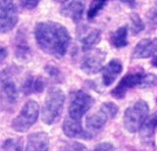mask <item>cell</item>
I'll use <instances>...</instances> for the list:
<instances>
[{"mask_svg": "<svg viewBox=\"0 0 157 151\" xmlns=\"http://www.w3.org/2000/svg\"><path fill=\"white\" fill-rule=\"evenodd\" d=\"M60 151H86V147L80 142H70L67 143L60 149Z\"/></svg>", "mask_w": 157, "mask_h": 151, "instance_id": "24", "label": "cell"}, {"mask_svg": "<svg viewBox=\"0 0 157 151\" xmlns=\"http://www.w3.org/2000/svg\"><path fill=\"white\" fill-rule=\"evenodd\" d=\"M149 107L144 100H139L127 108L124 113V126L129 133H136L148 116Z\"/></svg>", "mask_w": 157, "mask_h": 151, "instance_id": "4", "label": "cell"}, {"mask_svg": "<svg viewBox=\"0 0 157 151\" xmlns=\"http://www.w3.org/2000/svg\"><path fill=\"white\" fill-rule=\"evenodd\" d=\"M123 71V65L122 63L117 60L113 59L109 61L102 68V82L105 86L111 85L113 82L116 81L121 73Z\"/></svg>", "mask_w": 157, "mask_h": 151, "instance_id": "15", "label": "cell"}, {"mask_svg": "<svg viewBox=\"0 0 157 151\" xmlns=\"http://www.w3.org/2000/svg\"><path fill=\"white\" fill-rule=\"evenodd\" d=\"M82 58L81 70L86 75H95L102 70L106 53L101 49H92Z\"/></svg>", "mask_w": 157, "mask_h": 151, "instance_id": "8", "label": "cell"}, {"mask_svg": "<svg viewBox=\"0 0 157 151\" xmlns=\"http://www.w3.org/2000/svg\"><path fill=\"white\" fill-rule=\"evenodd\" d=\"M151 64L153 65L154 67H156V68H157V56L153 57V59L151 60Z\"/></svg>", "mask_w": 157, "mask_h": 151, "instance_id": "31", "label": "cell"}, {"mask_svg": "<svg viewBox=\"0 0 157 151\" xmlns=\"http://www.w3.org/2000/svg\"><path fill=\"white\" fill-rule=\"evenodd\" d=\"M45 87V81L40 77L29 76L22 85V91L25 95L40 93Z\"/></svg>", "mask_w": 157, "mask_h": 151, "instance_id": "16", "label": "cell"}, {"mask_svg": "<svg viewBox=\"0 0 157 151\" xmlns=\"http://www.w3.org/2000/svg\"><path fill=\"white\" fill-rule=\"evenodd\" d=\"M120 1L123 2V3H126V4H128V5H130L132 7H134L135 4H136V0H120Z\"/></svg>", "mask_w": 157, "mask_h": 151, "instance_id": "30", "label": "cell"}, {"mask_svg": "<svg viewBox=\"0 0 157 151\" xmlns=\"http://www.w3.org/2000/svg\"><path fill=\"white\" fill-rule=\"evenodd\" d=\"M101 108L106 112V114L108 115L110 119L115 118L118 114V111H119V108L118 106L113 103V102H106V103H103L101 105Z\"/></svg>", "mask_w": 157, "mask_h": 151, "instance_id": "23", "label": "cell"}, {"mask_svg": "<svg viewBox=\"0 0 157 151\" xmlns=\"http://www.w3.org/2000/svg\"><path fill=\"white\" fill-rule=\"evenodd\" d=\"M110 43L115 48H123L128 45V28L123 26L118 28L110 36Z\"/></svg>", "mask_w": 157, "mask_h": 151, "instance_id": "19", "label": "cell"}, {"mask_svg": "<svg viewBox=\"0 0 157 151\" xmlns=\"http://www.w3.org/2000/svg\"><path fill=\"white\" fill-rule=\"evenodd\" d=\"M86 8V0H72L64 4L61 8V15L71 19L74 23H78L82 18Z\"/></svg>", "mask_w": 157, "mask_h": 151, "instance_id": "12", "label": "cell"}, {"mask_svg": "<svg viewBox=\"0 0 157 151\" xmlns=\"http://www.w3.org/2000/svg\"><path fill=\"white\" fill-rule=\"evenodd\" d=\"M113 149H114V147H113V145L111 143L102 142V143L97 144L93 151H113Z\"/></svg>", "mask_w": 157, "mask_h": 151, "instance_id": "27", "label": "cell"}, {"mask_svg": "<svg viewBox=\"0 0 157 151\" xmlns=\"http://www.w3.org/2000/svg\"><path fill=\"white\" fill-rule=\"evenodd\" d=\"M100 40H101V32L99 30H92L85 37H82V40L81 41L82 51L87 52L92 50Z\"/></svg>", "mask_w": 157, "mask_h": 151, "instance_id": "20", "label": "cell"}, {"mask_svg": "<svg viewBox=\"0 0 157 151\" xmlns=\"http://www.w3.org/2000/svg\"><path fill=\"white\" fill-rule=\"evenodd\" d=\"M34 37L38 47L57 59L66 55L71 36L63 25L55 22H41L34 28Z\"/></svg>", "mask_w": 157, "mask_h": 151, "instance_id": "1", "label": "cell"}, {"mask_svg": "<svg viewBox=\"0 0 157 151\" xmlns=\"http://www.w3.org/2000/svg\"><path fill=\"white\" fill-rule=\"evenodd\" d=\"M106 3H107V0H92V2L90 3V6L88 8V11H87L88 20L94 19L98 15V13L105 7Z\"/></svg>", "mask_w": 157, "mask_h": 151, "instance_id": "22", "label": "cell"}, {"mask_svg": "<svg viewBox=\"0 0 157 151\" xmlns=\"http://www.w3.org/2000/svg\"><path fill=\"white\" fill-rule=\"evenodd\" d=\"M157 77L152 74L144 73H129L122 77L114 89L111 90V95L116 99L125 98L127 92L132 89H146L156 85Z\"/></svg>", "mask_w": 157, "mask_h": 151, "instance_id": "2", "label": "cell"}, {"mask_svg": "<svg viewBox=\"0 0 157 151\" xmlns=\"http://www.w3.org/2000/svg\"><path fill=\"white\" fill-rule=\"evenodd\" d=\"M56 3H59V4H66L67 2H69L70 0H54Z\"/></svg>", "mask_w": 157, "mask_h": 151, "instance_id": "32", "label": "cell"}, {"mask_svg": "<svg viewBox=\"0 0 157 151\" xmlns=\"http://www.w3.org/2000/svg\"><path fill=\"white\" fill-rule=\"evenodd\" d=\"M108 119H110V118L106 114V112L102 108H100L99 111L95 112V113H92L91 115L86 117V126L88 130H98L105 126Z\"/></svg>", "mask_w": 157, "mask_h": 151, "instance_id": "17", "label": "cell"}, {"mask_svg": "<svg viewBox=\"0 0 157 151\" xmlns=\"http://www.w3.org/2000/svg\"><path fill=\"white\" fill-rule=\"evenodd\" d=\"M131 33L132 36L139 35L140 32L144 30V21L141 20L139 14L132 13L131 14Z\"/></svg>", "mask_w": 157, "mask_h": 151, "instance_id": "21", "label": "cell"}, {"mask_svg": "<svg viewBox=\"0 0 157 151\" xmlns=\"http://www.w3.org/2000/svg\"><path fill=\"white\" fill-rule=\"evenodd\" d=\"M157 126V113H154L150 116H147V118L144 122V124L140 126V138L144 142H149L152 140L154 135V130Z\"/></svg>", "mask_w": 157, "mask_h": 151, "instance_id": "18", "label": "cell"}, {"mask_svg": "<svg viewBox=\"0 0 157 151\" xmlns=\"http://www.w3.org/2000/svg\"><path fill=\"white\" fill-rule=\"evenodd\" d=\"M7 56H8L7 49L4 46L0 45V65H1L2 63L5 61V59L7 58Z\"/></svg>", "mask_w": 157, "mask_h": 151, "instance_id": "29", "label": "cell"}, {"mask_svg": "<svg viewBox=\"0 0 157 151\" xmlns=\"http://www.w3.org/2000/svg\"><path fill=\"white\" fill-rule=\"evenodd\" d=\"M93 104H94V98L90 94L82 90L73 92L69 102L68 117L74 120L81 121L86 112L90 110Z\"/></svg>", "mask_w": 157, "mask_h": 151, "instance_id": "6", "label": "cell"}, {"mask_svg": "<svg viewBox=\"0 0 157 151\" xmlns=\"http://www.w3.org/2000/svg\"><path fill=\"white\" fill-rule=\"evenodd\" d=\"M18 7L15 0H0V33H7L17 26Z\"/></svg>", "mask_w": 157, "mask_h": 151, "instance_id": "7", "label": "cell"}, {"mask_svg": "<svg viewBox=\"0 0 157 151\" xmlns=\"http://www.w3.org/2000/svg\"><path fill=\"white\" fill-rule=\"evenodd\" d=\"M41 0H20L21 6L26 10H33L36 8Z\"/></svg>", "mask_w": 157, "mask_h": 151, "instance_id": "25", "label": "cell"}, {"mask_svg": "<svg viewBox=\"0 0 157 151\" xmlns=\"http://www.w3.org/2000/svg\"><path fill=\"white\" fill-rule=\"evenodd\" d=\"M14 54L20 61H27L32 56V49L29 45L26 33L20 31L15 38L14 42Z\"/></svg>", "mask_w": 157, "mask_h": 151, "instance_id": "13", "label": "cell"}, {"mask_svg": "<svg viewBox=\"0 0 157 151\" xmlns=\"http://www.w3.org/2000/svg\"><path fill=\"white\" fill-rule=\"evenodd\" d=\"M65 99V93L59 87L53 86L47 90L41 112V120L44 124L53 125L57 123L62 115Z\"/></svg>", "mask_w": 157, "mask_h": 151, "instance_id": "3", "label": "cell"}, {"mask_svg": "<svg viewBox=\"0 0 157 151\" xmlns=\"http://www.w3.org/2000/svg\"><path fill=\"white\" fill-rule=\"evenodd\" d=\"M39 106L34 100H29L24 105L19 115L12 121V129L17 133L23 134L28 131L37 121Z\"/></svg>", "mask_w": 157, "mask_h": 151, "instance_id": "5", "label": "cell"}, {"mask_svg": "<svg viewBox=\"0 0 157 151\" xmlns=\"http://www.w3.org/2000/svg\"><path fill=\"white\" fill-rule=\"evenodd\" d=\"M19 98V91L12 81H5L0 89V104L3 110L11 112L16 106Z\"/></svg>", "mask_w": 157, "mask_h": 151, "instance_id": "9", "label": "cell"}, {"mask_svg": "<svg viewBox=\"0 0 157 151\" xmlns=\"http://www.w3.org/2000/svg\"><path fill=\"white\" fill-rule=\"evenodd\" d=\"M45 71L47 74L50 76V77H60V71H59L56 67L54 66H46L45 67Z\"/></svg>", "mask_w": 157, "mask_h": 151, "instance_id": "28", "label": "cell"}, {"mask_svg": "<svg viewBox=\"0 0 157 151\" xmlns=\"http://www.w3.org/2000/svg\"><path fill=\"white\" fill-rule=\"evenodd\" d=\"M148 21L151 26H157V0L148 13Z\"/></svg>", "mask_w": 157, "mask_h": 151, "instance_id": "26", "label": "cell"}, {"mask_svg": "<svg viewBox=\"0 0 157 151\" xmlns=\"http://www.w3.org/2000/svg\"><path fill=\"white\" fill-rule=\"evenodd\" d=\"M49 136L46 133L38 131L28 136L26 151H48Z\"/></svg>", "mask_w": 157, "mask_h": 151, "instance_id": "14", "label": "cell"}, {"mask_svg": "<svg viewBox=\"0 0 157 151\" xmlns=\"http://www.w3.org/2000/svg\"><path fill=\"white\" fill-rule=\"evenodd\" d=\"M157 52V38H144L139 41L132 50V58L146 59Z\"/></svg>", "mask_w": 157, "mask_h": 151, "instance_id": "11", "label": "cell"}, {"mask_svg": "<svg viewBox=\"0 0 157 151\" xmlns=\"http://www.w3.org/2000/svg\"><path fill=\"white\" fill-rule=\"evenodd\" d=\"M63 131L68 138H82V139H91L92 134L85 130L82 126L81 121H77L67 117L63 123Z\"/></svg>", "mask_w": 157, "mask_h": 151, "instance_id": "10", "label": "cell"}]
</instances>
